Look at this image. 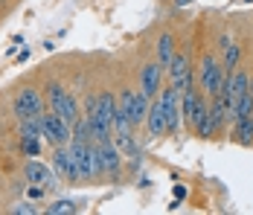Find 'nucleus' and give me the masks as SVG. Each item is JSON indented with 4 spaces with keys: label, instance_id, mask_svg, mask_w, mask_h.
<instances>
[{
    "label": "nucleus",
    "instance_id": "6ab92c4d",
    "mask_svg": "<svg viewBox=\"0 0 253 215\" xmlns=\"http://www.w3.org/2000/svg\"><path fill=\"white\" fill-rule=\"evenodd\" d=\"M253 114V96L251 90L245 96H239V102H236V108H233V117H230V122H236V120H245V117H251Z\"/></svg>",
    "mask_w": 253,
    "mask_h": 215
},
{
    "label": "nucleus",
    "instance_id": "423d86ee",
    "mask_svg": "<svg viewBox=\"0 0 253 215\" xmlns=\"http://www.w3.org/2000/svg\"><path fill=\"white\" fill-rule=\"evenodd\" d=\"M12 111L18 120H32V117H41L44 111H50V105L38 93V87H21V93L12 102Z\"/></svg>",
    "mask_w": 253,
    "mask_h": 215
},
{
    "label": "nucleus",
    "instance_id": "9b49d317",
    "mask_svg": "<svg viewBox=\"0 0 253 215\" xmlns=\"http://www.w3.org/2000/svg\"><path fill=\"white\" fill-rule=\"evenodd\" d=\"M160 102H163V111H166V128H169V134H177L180 131V117H183L180 114V93L169 85V87L160 90Z\"/></svg>",
    "mask_w": 253,
    "mask_h": 215
},
{
    "label": "nucleus",
    "instance_id": "5701e85b",
    "mask_svg": "<svg viewBox=\"0 0 253 215\" xmlns=\"http://www.w3.org/2000/svg\"><path fill=\"white\" fill-rule=\"evenodd\" d=\"M47 186H38V183H29V201H44V195H47Z\"/></svg>",
    "mask_w": 253,
    "mask_h": 215
},
{
    "label": "nucleus",
    "instance_id": "20e7f679",
    "mask_svg": "<svg viewBox=\"0 0 253 215\" xmlns=\"http://www.w3.org/2000/svg\"><path fill=\"white\" fill-rule=\"evenodd\" d=\"M47 105H50V111H55L58 117H64L67 122H76L79 120L76 96L70 93L61 82H50V85H47Z\"/></svg>",
    "mask_w": 253,
    "mask_h": 215
},
{
    "label": "nucleus",
    "instance_id": "a878e982",
    "mask_svg": "<svg viewBox=\"0 0 253 215\" xmlns=\"http://www.w3.org/2000/svg\"><path fill=\"white\" fill-rule=\"evenodd\" d=\"M175 198H186V189L183 186H175Z\"/></svg>",
    "mask_w": 253,
    "mask_h": 215
},
{
    "label": "nucleus",
    "instance_id": "ddd939ff",
    "mask_svg": "<svg viewBox=\"0 0 253 215\" xmlns=\"http://www.w3.org/2000/svg\"><path fill=\"white\" fill-rule=\"evenodd\" d=\"M117 111H120V99L111 93V90H99L96 93V117H102L105 122H111L114 125V117H117Z\"/></svg>",
    "mask_w": 253,
    "mask_h": 215
},
{
    "label": "nucleus",
    "instance_id": "393cba45",
    "mask_svg": "<svg viewBox=\"0 0 253 215\" xmlns=\"http://www.w3.org/2000/svg\"><path fill=\"white\" fill-rule=\"evenodd\" d=\"M233 41H236V38H233V35H230V32H221V35H218V49L230 47V44H233Z\"/></svg>",
    "mask_w": 253,
    "mask_h": 215
},
{
    "label": "nucleus",
    "instance_id": "aec40b11",
    "mask_svg": "<svg viewBox=\"0 0 253 215\" xmlns=\"http://www.w3.org/2000/svg\"><path fill=\"white\" fill-rule=\"evenodd\" d=\"M44 213L47 215H64V213H76V204L70 201V198H58V201H52L44 207Z\"/></svg>",
    "mask_w": 253,
    "mask_h": 215
},
{
    "label": "nucleus",
    "instance_id": "412c9836",
    "mask_svg": "<svg viewBox=\"0 0 253 215\" xmlns=\"http://www.w3.org/2000/svg\"><path fill=\"white\" fill-rule=\"evenodd\" d=\"M41 148H44V140H21V151L26 157H38Z\"/></svg>",
    "mask_w": 253,
    "mask_h": 215
},
{
    "label": "nucleus",
    "instance_id": "f03ea898",
    "mask_svg": "<svg viewBox=\"0 0 253 215\" xmlns=\"http://www.w3.org/2000/svg\"><path fill=\"white\" fill-rule=\"evenodd\" d=\"M221 82H224V67H221V61H218L215 55L204 52L201 61H198V87H201L210 99H215V96L221 93Z\"/></svg>",
    "mask_w": 253,
    "mask_h": 215
},
{
    "label": "nucleus",
    "instance_id": "4468645a",
    "mask_svg": "<svg viewBox=\"0 0 253 215\" xmlns=\"http://www.w3.org/2000/svg\"><path fill=\"white\" fill-rule=\"evenodd\" d=\"M154 52H157V61L166 67L169 61H172V55H175V35L172 32H160L157 35V41H154Z\"/></svg>",
    "mask_w": 253,
    "mask_h": 215
},
{
    "label": "nucleus",
    "instance_id": "0eeeda50",
    "mask_svg": "<svg viewBox=\"0 0 253 215\" xmlns=\"http://www.w3.org/2000/svg\"><path fill=\"white\" fill-rule=\"evenodd\" d=\"M52 169H55V174H58L61 180H67V183H79V180H82L76 157H73V151H70V143L55 145V151H52Z\"/></svg>",
    "mask_w": 253,
    "mask_h": 215
},
{
    "label": "nucleus",
    "instance_id": "2eb2a0df",
    "mask_svg": "<svg viewBox=\"0 0 253 215\" xmlns=\"http://www.w3.org/2000/svg\"><path fill=\"white\" fill-rule=\"evenodd\" d=\"M233 140L239 145H253V120L251 117L233 122Z\"/></svg>",
    "mask_w": 253,
    "mask_h": 215
},
{
    "label": "nucleus",
    "instance_id": "7ed1b4c3",
    "mask_svg": "<svg viewBox=\"0 0 253 215\" xmlns=\"http://www.w3.org/2000/svg\"><path fill=\"white\" fill-rule=\"evenodd\" d=\"M117 99H120V111L126 114V120L131 122L134 128H140V125L146 122V114H149L152 99L143 93V90H134V87H123Z\"/></svg>",
    "mask_w": 253,
    "mask_h": 215
},
{
    "label": "nucleus",
    "instance_id": "6e6552de",
    "mask_svg": "<svg viewBox=\"0 0 253 215\" xmlns=\"http://www.w3.org/2000/svg\"><path fill=\"white\" fill-rule=\"evenodd\" d=\"M24 180H26V183L47 186L50 192L61 183V177L55 174V169L47 166V163H41V160H29V163H26V166H24Z\"/></svg>",
    "mask_w": 253,
    "mask_h": 215
},
{
    "label": "nucleus",
    "instance_id": "f3484780",
    "mask_svg": "<svg viewBox=\"0 0 253 215\" xmlns=\"http://www.w3.org/2000/svg\"><path fill=\"white\" fill-rule=\"evenodd\" d=\"M44 117V114H41ZM41 117H32V120H21V140H44V128H41Z\"/></svg>",
    "mask_w": 253,
    "mask_h": 215
},
{
    "label": "nucleus",
    "instance_id": "f257e3e1",
    "mask_svg": "<svg viewBox=\"0 0 253 215\" xmlns=\"http://www.w3.org/2000/svg\"><path fill=\"white\" fill-rule=\"evenodd\" d=\"M70 151H73V157H76L82 180H96L102 174L99 143H93V140H70Z\"/></svg>",
    "mask_w": 253,
    "mask_h": 215
},
{
    "label": "nucleus",
    "instance_id": "bb28decb",
    "mask_svg": "<svg viewBox=\"0 0 253 215\" xmlns=\"http://www.w3.org/2000/svg\"><path fill=\"white\" fill-rule=\"evenodd\" d=\"M189 3H192V0H175V6H177V9H183V6H189Z\"/></svg>",
    "mask_w": 253,
    "mask_h": 215
},
{
    "label": "nucleus",
    "instance_id": "a211bd4d",
    "mask_svg": "<svg viewBox=\"0 0 253 215\" xmlns=\"http://www.w3.org/2000/svg\"><path fill=\"white\" fill-rule=\"evenodd\" d=\"M186 70H189V55H186V52H175V55H172V61L166 64V76H169L172 82H177Z\"/></svg>",
    "mask_w": 253,
    "mask_h": 215
},
{
    "label": "nucleus",
    "instance_id": "c85d7f7f",
    "mask_svg": "<svg viewBox=\"0 0 253 215\" xmlns=\"http://www.w3.org/2000/svg\"><path fill=\"white\" fill-rule=\"evenodd\" d=\"M251 120H253V114H251Z\"/></svg>",
    "mask_w": 253,
    "mask_h": 215
},
{
    "label": "nucleus",
    "instance_id": "39448f33",
    "mask_svg": "<svg viewBox=\"0 0 253 215\" xmlns=\"http://www.w3.org/2000/svg\"><path fill=\"white\" fill-rule=\"evenodd\" d=\"M41 128H44V143L55 145H67L73 140V122H67L64 117H58L55 111H44L41 117Z\"/></svg>",
    "mask_w": 253,
    "mask_h": 215
},
{
    "label": "nucleus",
    "instance_id": "4be33fe9",
    "mask_svg": "<svg viewBox=\"0 0 253 215\" xmlns=\"http://www.w3.org/2000/svg\"><path fill=\"white\" fill-rule=\"evenodd\" d=\"M12 213L15 215H32V213H38V207H32V201H21V204L12 207Z\"/></svg>",
    "mask_w": 253,
    "mask_h": 215
},
{
    "label": "nucleus",
    "instance_id": "b1692460",
    "mask_svg": "<svg viewBox=\"0 0 253 215\" xmlns=\"http://www.w3.org/2000/svg\"><path fill=\"white\" fill-rule=\"evenodd\" d=\"M93 111H96V93H90L84 99V117H90Z\"/></svg>",
    "mask_w": 253,
    "mask_h": 215
},
{
    "label": "nucleus",
    "instance_id": "1a4fd4ad",
    "mask_svg": "<svg viewBox=\"0 0 253 215\" xmlns=\"http://www.w3.org/2000/svg\"><path fill=\"white\" fill-rule=\"evenodd\" d=\"M163 76H166V67L160 61L143 64V70H140V90L149 96V99H157L160 90H163Z\"/></svg>",
    "mask_w": 253,
    "mask_h": 215
},
{
    "label": "nucleus",
    "instance_id": "9d476101",
    "mask_svg": "<svg viewBox=\"0 0 253 215\" xmlns=\"http://www.w3.org/2000/svg\"><path fill=\"white\" fill-rule=\"evenodd\" d=\"M123 160H126V154L120 151V145L114 143V140L99 143V166H102V174L105 177H120Z\"/></svg>",
    "mask_w": 253,
    "mask_h": 215
},
{
    "label": "nucleus",
    "instance_id": "cd10ccee",
    "mask_svg": "<svg viewBox=\"0 0 253 215\" xmlns=\"http://www.w3.org/2000/svg\"><path fill=\"white\" fill-rule=\"evenodd\" d=\"M251 96H253V76H251Z\"/></svg>",
    "mask_w": 253,
    "mask_h": 215
},
{
    "label": "nucleus",
    "instance_id": "dca6fc26",
    "mask_svg": "<svg viewBox=\"0 0 253 215\" xmlns=\"http://www.w3.org/2000/svg\"><path fill=\"white\" fill-rule=\"evenodd\" d=\"M239 64H242V44H239V41H233L230 47L221 49V67H224L227 73H233Z\"/></svg>",
    "mask_w": 253,
    "mask_h": 215
},
{
    "label": "nucleus",
    "instance_id": "f8f14e48",
    "mask_svg": "<svg viewBox=\"0 0 253 215\" xmlns=\"http://www.w3.org/2000/svg\"><path fill=\"white\" fill-rule=\"evenodd\" d=\"M146 140H157V137H163V134H169V128H166V111H163V102H160V96L152 99V105H149V114H146Z\"/></svg>",
    "mask_w": 253,
    "mask_h": 215
}]
</instances>
